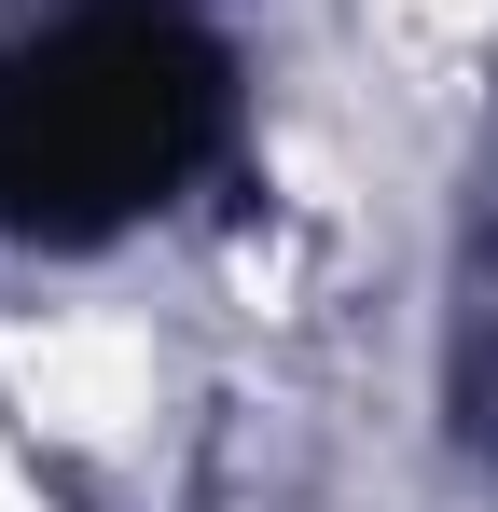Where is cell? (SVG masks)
Segmentation results:
<instances>
[{"instance_id": "obj_1", "label": "cell", "mask_w": 498, "mask_h": 512, "mask_svg": "<svg viewBox=\"0 0 498 512\" xmlns=\"http://www.w3.org/2000/svg\"><path fill=\"white\" fill-rule=\"evenodd\" d=\"M222 139V42L180 0H83L0 56V236L97 250Z\"/></svg>"}]
</instances>
